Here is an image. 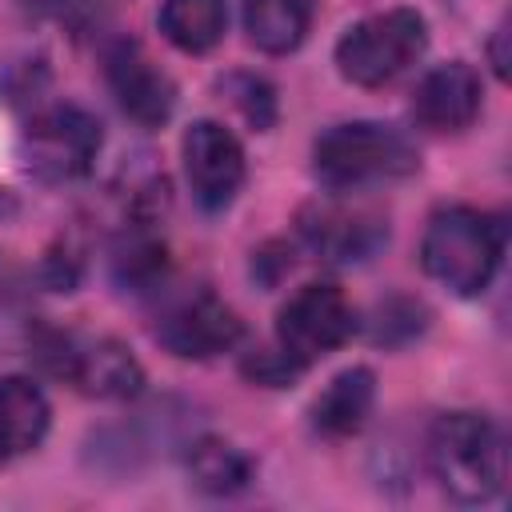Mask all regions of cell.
<instances>
[{
  "instance_id": "obj_1",
  "label": "cell",
  "mask_w": 512,
  "mask_h": 512,
  "mask_svg": "<svg viewBox=\"0 0 512 512\" xmlns=\"http://www.w3.org/2000/svg\"><path fill=\"white\" fill-rule=\"evenodd\" d=\"M416 144L380 120L332 124L312 144V172L328 192H364L416 172Z\"/></svg>"
},
{
  "instance_id": "obj_2",
  "label": "cell",
  "mask_w": 512,
  "mask_h": 512,
  "mask_svg": "<svg viewBox=\"0 0 512 512\" xmlns=\"http://www.w3.org/2000/svg\"><path fill=\"white\" fill-rule=\"evenodd\" d=\"M428 464L436 484L460 504H484L504 488L508 448L500 428L480 412H448L432 424Z\"/></svg>"
},
{
  "instance_id": "obj_3",
  "label": "cell",
  "mask_w": 512,
  "mask_h": 512,
  "mask_svg": "<svg viewBox=\"0 0 512 512\" xmlns=\"http://www.w3.org/2000/svg\"><path fill=\"white\" fill-rule=\"evenodd\" d=\"M504 232L492 216L476 208H440L420 240V264L424 272L444 284L456 296H476L488 288V280L500 268Z\"/></svg>"
},
{
  "instance_id": "obj_4",
  "label": "cell",
  "mask_w": 512,
  "mask_h": 512,
  "mask_svg": "<svg viewBox=\"0 0 512 512\" xmlns=\"http://www.w3.org/2000/svg\"><path fill=\"white\" fill-rule=\"evenodd\" d=\"M428 48V24L416 8H388L352 24L336 44V68L360 88H380L404 76Z\"/></svg>"
},
{
  "instance_id": "obj_5",
  "label": "cell",
  "mask_w": 512,
  "mask_h": 512,
  "mask_svg": "<svg viewBox=\"0 0 512 512\" xmlns=\"http://www.w3.org/2000/svg\"><path fill=\"white\" fill-rule=\"evenodd\" d=\"M48 372L80 388L84 396L96 400H128L144 388V368L140 360L112 336H72V332H52L40 340V352Z\"/></svg>"
},
{
  "instance_id": "obj_6",
  "label": "cell",
  "mask_w": 512,
  "mask_h": 512,
  "mask_svg": "<svg viewBox=\"0 0 512 512\" xmlns=\"http://www.w3.org/2000/svg\"><path fill=\"white\" fill-rule=\"evenodd\" d=\"M352 332H356V308L336 284L296 288L276 316V348L292 356L300 368L336 352Z\"/></svg>"
},
{
  "instance_id": "obj_7",
  "label": "cell",
  "mask_w": 512,
  "mask_h": 512,
  "mask_svg": "<svg viewBox=\"0 0 512 512\" xmlns=\"http://www.w3.org/2000/svg\"><path fill=\"white\" fill-rule=\"evenodd\" d=\"M100 152V124L76 104H52L36 112L24 128L28 168L44 180H76L92 168Z\"/></svg>"
},
{
  "instance_id": "obj_8",
  "label": "cell",
  "mask_w": 512,
  "mask_h": 512,
  "mask_svg": "<svg viewBox=\"0 0 512 512\" xmlns=\"http://www.w3.org/2000/svg\"><path fill=\"white\" fill-rule=\"evenodd\" d=\"M240 316L212 292L188 288L180 296H168L156 316V340L184 360H208L228 352L240 340Z\"/></svg>"
},
{
  "instance_id": "obj_9",
  "label": "cell",
  "mask_w": 512,
  "mask_h": 512,
  "mask_svg": "<svg viewBox=\"0 0 512 512\" xmlns=\"http://www.w3.org/2000/svg\"><path fill=\"white\" fill-rule=\"evenodd\" d=\"M184 176L200 208L220 212L232 204V196L244 184V148L240 140L216 124V120H196L184 132Z\"/></svg>"
},
{
  "instance_id": "obj_10",
  "label": "cell",
  "mask_w": 512,
  "mask_h": 512,
  "mask_svg": "<svg viewBox=\"0 0 512 512\" xmlns=\"http://www.w3.org/2000/svg\"><path fill=\"white\" fill-rule=\"evenodd\" d=\"M300 236L336 264H352V260H368L384 240H388V224L384 216H376L364 204H348V200H316L300 212Z\"/></svg>"
},
{
  "instance_id": "obj_11",
  "label": "cell",
  "mask_w": 512,
  "mask_h": 512,
  "mask_svg": "<svg viewBox=\"0 0 512 512\" xmlns=\"http://www.w3.org/2000/svg\"><path fill=\"white\" fill-rule=\"evenodd\" d=\"M108 84H112V96L124 108V116H132L144 128H160L176 108V84L168 80L164 68H156L148 60V52L140 44L120 40L108 52Z\"/></svg>"
},
{
  "instance_id": "obj_12",
  "label": "cell",
  "mask_w": 512,
  "mask_h": 512,
  "mask_svg": "<svg viewBox=\"0 0 512 512\" xmlns=\"http://www.w3.org/2000/svg\"><path fill=\"white\" fill-rule=\"evenodd\" d=\"M480 96H484V88H480V76L472 64H464V60L436 64L416 84L412 116L432 132H460L476 120Z\"/></svg>"
},
{
  "instance_id": "obj_13",
  "label": "cell",
  "mask_w": 512,
  "mask_h": 512,
  "mask_svg": "<svg viewBox=\"0 0 512 512\" xmlns=\"http://www.w3.org/2000/svg\"><path fill=\"white\" fill-rule=\"evenodd\" d=\"M372 404H376V376L372 368H344L328 380V388L312 400V428L320 436H352L368 424L372 416Z\"/></svg>"
},
{
  "instance_id": "obj_14",
  "label": "cell",
  "mask_w": 512,
  "mask_h": 512,
  "mask_svg": "<svg viewBox=\"0 0 512 512\" xmlns=\"http://www.w3.org/2000/svg\"><path fill=\"white\" fill-rule=\"evenodd\" d=\"M48 432V400L24 376H0V464L32 452Z\"/></svg>"
},
{
  "instance_id": "obj_15",
  "label": "cell",
  "mask_w": 512,
  "mask_h": 512,
  "mask_svg": "<svg viewBox=\"0 0 512 512\" xmlns=\"http://www.w3.org/2000/svg\"><path fill=\"white\" fill-rule=\"evenodd\" d=\"M308 24L312 0H244V32L268 56L296 52L308 36Z\"/></svg>"
},
{
  "instance_id": "obj_16",
  "label": "cell",
  "mask_w": 512,
  "mask_h": 512,
  "mask_svg": "<svg viewBox=\"0 0 512 512\" xmlns=\"http://www.w3.org/2000/svg\"><path fill=\"white\" fill-rule=\"evenodd\" d=\"M224 28H228V4L224 0H164L160 4L164 40L188 56L216 48Z\"/></svg>"
},
{
  "instance_id": "obj_17",
  "label": "cell",
  "mask_w": 512,
  "mask_h": 512,
  "mask_svg": "<svg viewBox=\"0 0 512 512\" xmlns=\"http://www.w3.org/2000/svg\"><path fill=\"white\" fill-rule=\"evenodd\" d=\"M188 472H192L196 488H204L212 496H232L252 480V460L244 448H236L220 436H204L188 452Z\"/></svg>"
}]
</instances>
